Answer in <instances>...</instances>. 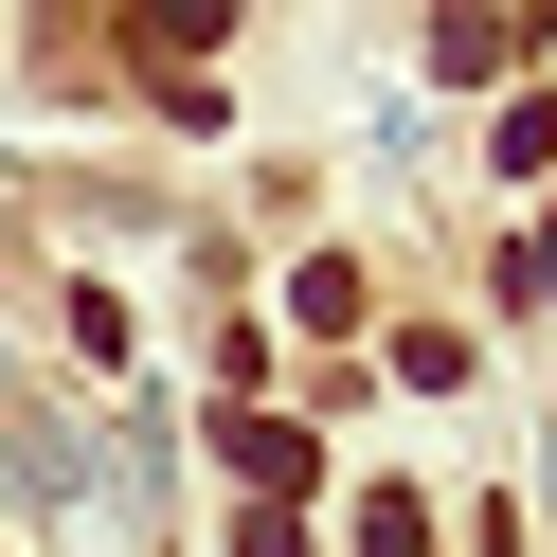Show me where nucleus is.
I'll return each mask as SVG.
<instances>
[{
    "label": "nucleus",
    "instance_id": "f257e3e1",
    "mask_svg": "<svg viewBox=\"0 0 557 557\" xmlns=\"http://www.w3.org/2000/svg\"><path fill=\"white\" fill-rule=\"evenodd\" d=\"M504 54H540V18H432V73H504Z\"/></svg>",
    "mask_w": 557,
    "mask_h": 557
},
{
    "label": "nucleus",
    "instance_id": "f03ea898",
    "mask_svg": "<svg viewBox=\"0 0 557 557\" xmlns=\"http://www.w3.org/2000/svg\"><path fill=\"white\" fill-rule=\"evenodd\" d=\"M216 449H234V468H252V485H306V468H324V449H306V432H288V413H234V432H216Z\"/></svg>",
    "mask_w": 557,
    "mask_h": 557
},
{
    "label": "nucleus",
    "instance_id": "7ed1b4c3",
    "mask_svg": "<svg viewBox=\"0 0 557 557\" xmlns=\"http://www.w3.org/2000/svg\"><path fill=\"white\" fill-rule=\"evenodd\" d=\"M360 557H432V521H413V485H360Z\"/></svg>",
    "mask_w": 557,
    "mask_h": 557
}]
</instances>
